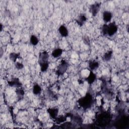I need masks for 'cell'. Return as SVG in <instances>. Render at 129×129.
Returning <instances> with one entry per match:
<instances>
[{"label":"cell","mask_w":129,"mask_h":129,"mask_svg":"<svg viewBox=\"0 0 129 129\" xmlns=\"http://www.w3.org/2000/svg\"><path fill=\"white\" fill-rule=\"evenodd\" d=\"M113 51L112 50H108L106 52L104 53L102 56V60L104 61H109L112 57Z\"/></svg>","instance_id":"9a60e30c"},{"label":"cell","mask_w":129,"mask_h":129,"mask_svg":"<svg viewBox=\"0 0 129 129\" xmlns=\"http://www.w3.org/2000/svg\"><path fill=\"white\" fill-rule=\"evenodd\" d=\"M30 43L31 45H33V46H36L37 45L39 42V40L38 39V38L35 35H31L30 37Z\"/></svg>","instance_id":"ac0fdd59"},{"label":"cell","mask_w":129,"mask_h":129,"mask_svg":"<svg viewBox=\"0 0 129 129\" xmlns=\"http://www.w3.org/2000/svg\"><path fill=\"white\" fill-rule=\"evenodd\" d=\"M78 102L82 108L87 109L92 106L93 103V98L90 93H87L85 95L81 97Z\"/></svg>","instance_id":"7a4b0ae2"},{"label":"cell","mask_w":129,"mask_h":129,"mask_svg":"<svg viewBox=\"0 0 129 129\" xmlns=\"http://www.w3.org/2000/svg\"><path fill=\"white\" fill-rule=\"evenodd\" d=\"M42 92V88L41 86L37 83L34 84L32 87L33 94L35 95H39Z\"/></svg>","instance_id":"5bb4252c"},{"label":"cell","mask_w":129,"mask_h":129,"mask_svg":"<svg viewBox=\"0 0 129 129\" xmlns=\"http://www.w3.org/2000/svg\"><path fill=\"white\" fill-rule=\"evenodd\" d=\"M69 67L68 62L65 59H62L60 63L57 66L55 71L56 75L58 76H62L68 70Z\"/></svg>","instance_id":"3957f363"},{"label":"cell","mask_w":129,"mask_h":129,"mask_svg":"<svg viewBox=\"0 0 129 129\" xmlns=\"http://www.w3.org/2000/svg\"><path fill=\"white\" fill-rule=\"evenodd\" d=\"M102 18L103 21L106 23V24L110 23L112 18V13L109 11H104L102 14Z\"/></svg>","instance_id":"9c48e42d"},{"label":"cell","mask_w":129,"mask_h":129,"mask_svg":"<svg viewBox=\"0 0 129 129\" xmlns=\"http://www.w3.org/2000/svg\"><path fill=\"white\" fill-rule=\"evenodd\" d=\"M58 33L63 37H67L69 35V31L67 27L64 25H60L58 29Z\"/></svg>","instance_id":"7c38bea8"},{"label":"cell","mask_w":129,"mask_h":129,"mask_svg":"<svg viewBox=\"0 0 129 129\" xmlns=\"http://www.w3.org/2000/svg\"><path fill=\"white\" fill-rule=\"evenodd\" d=\"M87 20V17L86 15L84 14H81L79 15L75 19L76 22L77 23V24L79 26L81 27L83 26L85 24Z\"/></svg>","instance_id":"52a82bcc"},{"label":"cell","mask_w":129,"mask_h":129,"mask_svg":"<svg viewBox=\"0 0 129 129\" xmlns=\"http://www.w3.org/2000/svg\"><path fill=\"white\" fill-rule=\"evenodd\" d=\"M88 67L90 71H94L99 68V63L97 60H90L88 62Z\"/></svg>","instance_id":"30bf717a"},{"label":"cell","mask_w":129,"mask_h":129,"mask_svg":"<svg viewBox=\"0 0 129 129\" xmlns=\"http://www.w3.org/2000/svg\"><path fill=\"white\" fill-rule=\"evenodd\" d=\"M16 93L19 97H23L25 94L24 90L22 89L21 87L17 88V89L16 90Z\"/></svg>","instance_id":"ffe728a7"},{"label":"cell","mask_w":129,"mask_h":129,"mask_svg":"<svg viewBox=\"0 0 129 129\" xmlns=\"http://www.w3.org/2000/svg\"><path fill=\"white\" fill-rule=\"evenodd\" d=\"M0 26H1V27H0V31H1V32H2V31H3V30L4 26H3V24H1Z\"/></svg>","instance_id":"7402d4cb"},{"label":"cell","mask_w":129,"mask_h":129,"mask_svg":"<svg viewBox=\"0 0 129 129\" xmlns=\"http://www.w3.org/2000/svg\"><path fill=\"white\" fill-rule=\"evenodd\" d=\"M8 84L10 87L16 88L21 87L22 85L20 79L16 77L12 78L10 80L8 81Z\"/></svg>","instance_id":"5b68a950"},{"label":"cell","mask_w":129,"mask_h":129,"mask_svg":"<svg viewBox=\"0 0 129 129\" xmlns=\"http://www.w3.org/2000/svg\"><path fill=\"white\" fill-rule=\"evenodd\" d=\"M67 119V117L64 115H59L57 116V117L54 119L56 122L58 123H61L64 121H65Z\"/></svg>","instance_id":"d6986e66"},{"label":"cell","mask_w":129,"mask_h":129,"mask_svg":"<svg viewBox=\"0 0 129 129\" xmlns=\"http://www.w3.org/2000/svg\"><path fill=\"white\" fill-rule=\"evenodd\" d=\"M39 64L40 66V69L41 72H45L47 71V70L49 68V62L48 61H43V62H39Z\"/></svg>","instance_id":"2e32d148"},{"label":"cell","mask_w":129,"mask_h":129,"mask_svg":"<svg viewBox=\"0 0 129 129\" xmlns=\"http://www.w3.org/2000/svg\"><path fill=\"white\" fill-rule=\"evenodd\" d=\"M15 66L16 68L18 70H22L24 67V66L23 64V63H22L21 62H18V61H17L15 63Z\"/></svg>","instance_id":"44dd1931"},{"label":"cell","mask_w":129,"mask_h":129,"mask_svg":"<svg viewBox=\"0 0 129 129\" xmlns=\"http://www.w3.org/2000/svg\"><path fill=\"white\" fill-rule=\"evenodd\" d=\"M96 79H97L96 75L94 73H93V71H90V73L88 76L85 78V80L88 83V84L91 85L94 83Z\"/></svg>","instance_id":"ba28073f"},{"label":"cell","mask_w":129,"mask_h":129,"mask_svg":"<svg viewBox=\"0 0 129 129\" xmlns=\"http://www.w3.org/2000/svg\"><path fill=\"white\" fill-rule=\"evenodd\" d=\"M101 7V4L100 3H95L91 4L89 7V12L94 16H95L100 11Z\"/></svg>","instance_id":"277c9868"},{"label":"cell","mask_w":129,"mask_h":129,"mask_svg":"<svg viewBox=\"0 0 129 129\" xmlns=\"http://www.w3.org/2000/svg\"><path fill=\"white\" fill-rule=\"evenodd\" d=\"M118 30V26L114 22L104 24L101 28V32L104 35L112 36L115 34Z\"/></svg>","instance_id":"6da1fadb"},{"label":"cell","mask_w":129,"mask_h":129,"mask_svg":"<svg viewBox=\"0 0 129 129\" xmlns=\"http://www.w3.org/2000/svg\"><path fill=\"white\" fill-rule=\"evenodd\" d=\"M58 112L59 109L57 107H52L47 109V112L48 114L49 117L53 119H55L58 116Z\"/></svg>","instance_id":"8992f818"},{"label":"cell","mask_w":129,"mask_h":129,"mask_svg":"<svg viewBox=\"0 0 129 129\" xmlns=\"http://www.w3.org/2000/svg\"><path fill=\"white\" fill-rule=\"evenodd\" d=\"M63 49L60 48H56L54 49L51 52V56L55 58L59 57L63 53Z\"/></svg>","instance_id":"4fadbf2b"},{"label":"cell","mask_w":129,"mask_h":129,"mask_svg":"<svg viewBox=\"0 0 129 129\" xmlns=\"http://www.w3.org/2000/svg\"><path fill=\"white\" fill-rule=\"evenodd\" d=\"M20 57V54L19 53L12 52L9 55V57L10 59L14 62V63L17 62V60Z\"/></svg>","instance_id":"e0dca14e"},{"label":"cell","mask_w":129,"mask_h":129,"mask_svg":"<svg viewBox=\"0 0 129 129\" xmlns=\"http://www.w3.org/2000/svg\"><path fill=\"white\" fill-rule=\"evenodd\" d=\"M49 54L46 51H43L39 53L38 56V63L48 61Z\"/></svg>","instance_id":"8fae6325"}]
</instances>
